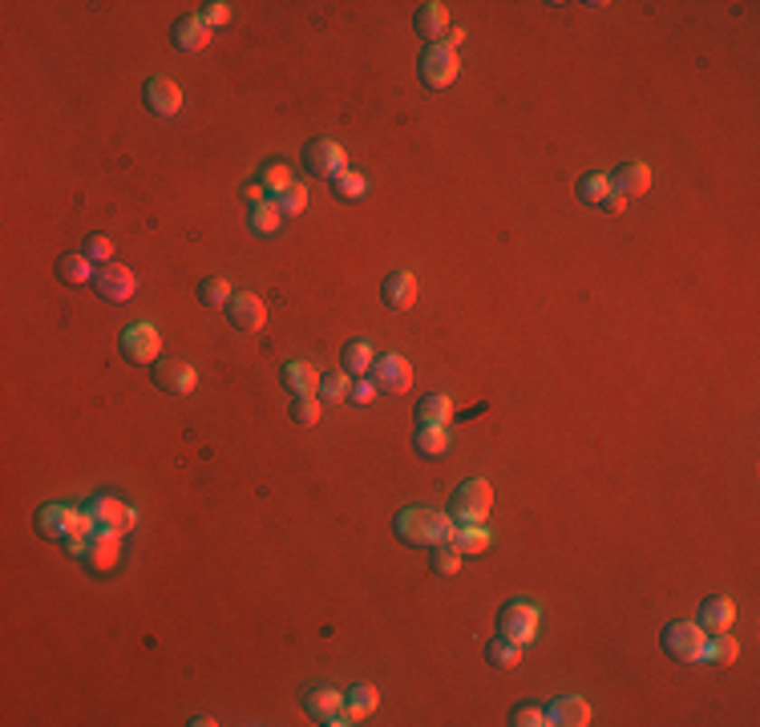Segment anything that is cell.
<instances>
[{
    "instance_id": "6da1fadb",
    "label": "cell",
    "mask_w": 760,
    "mask_h": 727,
    "mask_svg": "<svg viewBox=\"0 0 760 727\" xmlns=\"http://www.w3.org/2000/svg\"><path fill=\"white\" fill-rule=\"evenodd\" d=\"M396 538L404 545H437V542H457V517L453 514H437V509H425V505H413V509H401L393 522Z\"/></svg>"
},
{
    "instance_id": "7a4b0ae2",
    "label": "cell",
    "mask_w": 760,
    "mask_h": 727,
    "mask_svg": "<svg viewBox=\"0 0 760 727\" xmlns=\"http://www.w3.org/2000/svg\"><path fill=\"white\" fill-rule=\"evenodd\" d=\"M85 517L98 533H114V538H126L129 530H138V509L126 505L122 497H109V493H98L85 505Z\"/></svg>"
},
{
    "instance_id": "3957f363",
    "label": "cell",
    "mask_w": 760,
    "mask_h": 727,
    "mask_svg": "<svg viewBox=\"0 0 760 727\" xmlns=\"http://www.w3.org/2000/svg\"><path fill=\"white\" fill-rule=\"evenodd\" d=\"M538 622H542V614H538V606H534V602H522V599L506 602L502 614H498V635H506L509 643L526 647V643L538 638Z\"/></svg>"
},
{
    "instance_id": "277c9868",
    "label": "cell",
    "mask_w": 760,
    "mask_h": 727,
    "mask_svg": "<svg viewBox=\"0 0 760 727\" xmlns=\"http://www.w3.org/2000/svg\"><path fill=\"white\" fill-rule=\"evenodd\" d=\"M417 69H421V81H425L429 90H449V85L457 81V73H461V61H457V49H449L445 41H437V45H429L425 53H421Z\"/></svg>"
},
{
    "instance_id": "5b68a950",
    "label": "cell",
    "mask_w": 760,
    "mask_h": 727,
    "mask_svg": "<svg viewBox=\"0 0 760 727\" xmlns=\"http://www.w3.org/2000/svg\"><path fill=\"white\" fill-rule=\"evenodd\" d=\"M660 643H663V651H668L671 659H679V663H699L708 635H704V627H699V622L676 618V622H668V627H663V638H660Z\"/></svg>"
},
{
    "instance_id": "8992f818",
    "label": "cell",
    "mask_w": 760,
    "mask_h": 727,
    "mask_svg": "<svg viewBox=\"0 0 760 727\" xmlns=\"http://www.w3.org/2000/svg\"><path fill=\"white\" fill-rule=\"evenodd\" d=\"M489 505H494V489H489V481H481V477L465 481L461 489L453 493V517L461 525H481L486 514H489Z\"/></svg>"
},
{
    "instance_id": "52a82bcc",
    "label": "cell",
    "mask_w": 760,
    "mask_h": 727,
    "mask_svg": "<svg viewBox=\"0 0 760 727\" xmlns=\"http://www.w3.org/2000/svg\"><path fill=\"white\" fill-rule=\"evenodd\" d=\"M81 522H85V509L69 505V501H49V505L37 509V533L49 542H65Z\"/></svg>"
},
{
    "instance_id": "ba28073f",
    "label": "cell",
    "mask_w": 760,
    "mask_h": 727,
    "mask_svg": "<svg viewBox=\"0 0 760 727\" xmlns=\"http://www.w3.org/2000/svg\"><path fill=\"white\" fill-rule=\"evenodd\" d=\"M118 348H122L126 360L134 364H158L162 356V332L154 324H129L122 335H118Z\"/></svg>"
},
{
    "instance_id": "9c48e42d",
    "label": "cell",
    "mask_w": 760,
    "mask_h": 727,
    "mask_svg": "<svg viewBox=\"0 0 760 727\" xmlns=\"http://www.w3.org/2000/svg\"><path fill=\"white\" fill-rule=\"evenodd\" d=\"M93 288L106 303H129L138 291V275L122 263H101L98 275H93Z\"/></svg>"
},
{
    "instance_id": "30bf717a",
    "label": "cell",
    "mask_w": 760,
    "mask_h": 727,
    "mask_svg": "<svg viewBox=\"0 0 760 727\" xmlns=\"http://www.w3.org/2000/svg\"><path fill=\"white\" fill-rule=\"evenodd\" d=\"M154 388L166 396H190L198 388V372L186 360H158L154 364Z\"/></svg>"
},
{
    "instance_id": "8fae6325",
    "label": "cell",
    "mask_w": 760,
    "mask_h": 727,
    "mask_svg": "<svg viewBox=\"0 0 760 727\" xmlns=\"http://www.w3.org/2000/svg\"><path fill=\"white\" fill-rule=\"evenodd\" d=\"M373 384L385 392H409L413 388V364L401 352H380V360H373Z\"/></svg>"
},
{
    "instance_id": "7c38bea8",
    "label": "cell",
    "mask_w": 760,
    "mask_h": 727,
    "mask_svg": "<svg viewBox=\"0 0 760 727\" xmlns=\"http://www.w3.org/2000/svg\"><path fill=\"white\" fill-rule=\"evenodd\" d=\"M142 98H146V109L158 114V118H175L178 109H183V90H178L170 77H150Z\"/></svg>"
},
{
    "instance_id": "4fadbf2b",
    "label": "cell",
    "mask_w": 760,
    "mask_h": 727,
    "mask_svg": "<svg viewBox=\"0 0 760 727\" xmlns=\"http://www.w3.org/2000/svg\"><path fill=\"white\" fill-rule=\"evenodd\" d=\"M304 166L319 178H336L344 170V150L336 142H328V137H316V142L304 146Z\"/></svg>"
},
{
    "instance_id": "5bb4252c",
    "label": "cell",
    "mask_w": 760,
    "mask_h": 727,
    "mask_svg": "<svg viewBox=\"0 0 760 727\" xmlns=\"http://www.w3.org/2000/svg\"><path fill=\"white\" fill-rule=\"evenodd\" d=\"M227 319L239 332H259V327L267 324V307L252 291H239V296H231V303H227Z\"/></svg>"
},
{
    "instance_id": "9a60e30c",
    "label": "cell",
    "mask_w": 760,
    "mask_h": 727,
    "mask_svg": "<svg viewBox=\"0 0 760 727\" xmlns=\"http://www.w3.org/2000/svg\"><path fill=\"white\" fill-rule=\"evenodd\" d=\"M380 299H385L388 311H409L417 303V275L413 271H393L380 288Z\"/></svg>"
},
{
    "instance_id": "2e32d148",
    "label": "cell",
    "mask_w": 760,
    "mask_h": 727,
    "mask_svg": "<svg viewBox=\"0 0 760 727\" xmlns=\"http://www.w3.org/2000/svg\"><path fill=\"white\" fill-rule=\"evenodd\" d=\"M611 190H615L619 198H639L651 190V166H643V162H623V166L611 175Z\"/></svg>"
},
{
    "instance_id": "e0dca14e",
    "label": "cell",
    "mask_w": 760,
    "mask_h": 727,
    "mask_svg": "<svg viewBox=\"0 0 760 727\" xmlns=\"http://www.w3.org/2000/svg\"><path fill=\"white\" fill-rule=\"evenodd\" d=\"M732 622H736V606H732V599H724V594L704 599V606H699V627H704V635L732 630Z\"/></svg>"
},
{
    "instance_id": "ac0fdd59",
    "label": "cell",
    "mask_w": 760,
    "mask_h": 727,
    "mask_svg": "<svg viewBox=\"0 0 760 727\" xmlns=\"http://www.w3.org/2000/svg\"><path fill=\"white\" fill-rule=\"evenodd\" d=\"M550 712V723H563V727H586L591 723V703L583 695H563L546 707Z\"/></svg>"
},
{
    "instance_id": "d6986e66",
    "label": "cell",
    "mask_w": 760,
    "mask_h": 727,
    "mask_svg": "<svg viewBox=\"0 0 760 727\" xmlns=\"http://www.w3.org/2000/svg\"><path fill=\"white\" fill-rule=\"evenodd\" d=\"M214 33L206 29L203 16H183V21L175 24V49H183V53H198V49L211 45Z\"/></svg>"
},
{
    "instance_id": "ffe728a7",
    "label": "cell",
    "mask_w": 760,
    "mask_h": 727,
    "mask_svg": "<svg viewBox=\"0 0 760 727\" xmlns=\"http://www.w3.org/2000/svg\"><path fill=\"white\" fill-rule=\"evenodd\" d=\"M118 558H122V545H118L114 533H98V530H93L90 545H85V562H90L93 570H114Z\"/></svg>"
},
{
    "instance_id": "44dd1931",
    "label": "cell",
    "mask_w": 760,
    "mask_h": 727,
    "mask_svg": "<svg viewBox=\"0 0 760 727\" xmlns=\"http://www.w3.org/2000/svg\"><path fill=\"white\" fill-rule=\"evenodd\" d=\"M280 380L291 388L296 396H308V392H316V384H319V376H316V368L308 360H288L280 368Z\"/></svg>"
},
{
    "instance_id": "7402d4cb",
    "label": "cell",
    "mask_w": 760,
    "mask_h": 727,
    "mask_svg": "<svg viewBox=\"0 0 760 727\" xmlns=\"http://www.w3.org/2000/svg\"><path fill=\"white\" fill-rule=\"evenodd\" d=\"M376 703H380V695H376V687H368V683H352L348 695H344V712L352 715V723H360L365 715H373Z\"/></svg>"
},
{
    "instance_id": "603a6c76",
    "label": "cell",
    "mask_w": 760,
    "mask_h": 727,
    "mask_svg": "<svg viewBox=\"0 0 760 727\" xmlns=\"http://www.w3.org/2000/svg\"><path fill=\"white\" fill-rule=\"evenodd\" d=\"M304 707H308L312 720L324 723V720H332L336 712H344V695H340V691H332V687H316V691H308Z\"/></svg>"
},
{
    "instance_id": "cb8c5ba5",
    "label": "cell",
    "mask_w": 760,
    "mask_h": 727,
    "mask_svg": "<svg viewBox=\"0 0 760 727\" xmlns=\"http://www.w3.org/2000/svg\"><path fill=\"white\" fill-rule=\"evenodd\" d=\"M445 29H449V8L437 5V0H429V5L417 13V33L437 45V37H445Z\"/></svg>"
},
{
    "instance_id": "d4e9b609",
    "label": "cell",
    "mask_w": 760,
    "mask_h": 727,
    "mask_svg": "<svg viewBox=\"0 0 760 727\" xmlns=\"http://www.w3.org/2000/svg\"><path fill=\"white\" fill-rule=\"evenodd\" d=\"M93 275H98V263L93 259H85V255H62L57 259V279L62 283H90Z\"/></svg>"
},
{
    "instance_id": "484cf974",
    "label": "cell",
    "mask_w": 760,
    "mask_h": 727,
    "mask_svg": "<svg viewBox=\"0 0 760 727\" xmlns=\"http://www.w3.org/2000/svg\"><path fill=\"white\" fill-rule=\"evenodd\" d=\"M413 445H417L421 457H442L449 448V424H421Z\"/></svg>"
},
{
    "instance_id": "4316f807",
    "label": "cell",
    "mask_w": 760,
    "mask_h": 727,
    "mask_svg": "<svg viewBox=\"0 0 760 727\" xmlns=\"http://www.w3.org/2000/svg\"><path fill=\"white\" fill-rule=\"evenodd\" d=\"M340 360H344V368H348L352 376H365V372H373L376 352H373V344H368V340H352V344H344Z\"/></svg>"
},
{
    "instance_id": "83f0119b",
    "label": "cell",
    "mask_w": 760,
    "mask_h": 727,
    "mask_svg": "<svg viewBox=\"0 0 760 727\" xmlns=\"http://www.w3.org/2000/svg\"><path fill=\"white\" fill-rule=\"evenodd\" d=\"M486 659H489V666H498V671H514V666L522 663V647L509 643L506 635H498L494 643H486Z\"/></svg>"
},
{
    "instance_id": "f1b7e54d",
    "label": "cell",
    "mask_w": 760,
    "mask_h": 727,
    "mask_svg": "<svg viewBox=\"0 0 760 727\" xmlns=\"http://www.w3.org/2000/svg\"><path fill=\"white\" fill-rule=\"evenodd\" d=\"M736 655H740V643L728 635V630H720V635H712V638L704 643V655H699V659H704V663H716V666H724V663H732V659H736Z\"/></svg>"
},
{
    "instance_id": "f546056e",
    "label": "cell",
    "mask_w": 760,
    "mask_h": 727,
    "mask_svg": "<svg viewBox=\"0 0 760 727\" xmlns=\"http://www.w3.org/2000/svg\"><path fill=\"white\" fill-rule=\"evenodd\" d=\"M578 203H586V206H603L615 190H611V178L607 175H583L578 178Z\"/></svg>"
},
{
    "instance_id": "4dcf8cb0",
    "label": "cell",
    "mask_w": 760,
    "mask_h": 727,
    "mask_svg": "<svg viewBox=\"0 0 760 727\" xmlns=\"http://www.w3.org/2000/svg\"><path fill=\"white\" fill-rule=\"evenodd\" d=\"M449 417H453V404H449L445 392H429L425 401L417 404V420L421 424H449Z\"/></svg>"
},
{
    "instance_id": "1f68e13d",
    "label": "cell",
    "mask_w": 760,
    "mask_h": 727,
    "mask_svg": "<svg viewBox=\"0 0 760 727\" xmlns=\"http://www.w3.org/2000/svg\"><path fill=\"white\" fill-rule=\"evenodd\" d=\"M332 190H336V198H344V203H356V198H365L368 178L360 175V170H348V166H344L340 175L332 178Z\"/></svg>"
},
{
    "instance_id": "d6a6232c",
    "label": "cell",
    "mask_w": 760,
    "mask_h": 727,
    "mask_svg": "<svg viewBox=\"0 0 760 727\" xmlns=\"http://www.w3.org/2000/svg\"><path fill=\"white\" fill-rule=\"evenodd\" d=\"M231 296H235V291H231V283L223 279V275H211V279L198 283V303H203V307H227Z\"/></svg>"
},
{
    "instance_id": "836d02e7",
    "label": "cell",
    "mask_w": 760,
    "mask_h": 727,
    "mask_svg": "<svg viewBox=\"0 0 760 727\" xmlns=\"http://www.w3.org/2000/svg\"><path fill=\"white\" fill-rule=\"evenodd\" d=\"M489 542H494V538H489L486 525H461V530H457V542H453V545L465 553V558H473V553H486Z\"/></svg>"
},
{
    "instance_id": "e575fe53",
    "label": "cell",
    "mask_w": 760,
    "mask_h": 727,
    "mask_svg": "<svg viewBox=\"0 0 760 727\" xmlns=\"http://www.w3.org/2000/svg\"><path fill=\"white\" fill-rule=\"evenodd\" d=\"M247 227H252V235H271L275 227H280V206L271 203H255L252 214H247Z\"/></svg>"
},
{
    "instance_id": "d590c367",
    "label": "cell",
    "mask_w": 760,
    "mask_h": 727,
    "mask_svg": "<svg viewBox=\"0 0 760 727\" xmlns=\"http://www.w3.org/2000/svg\"><path fill=\"white\" fill-rule=\"evenodd\" d=\"M461 558L465 553L457 550L453 542H437L433 553H429V566H433V574H457V570H461Z\"/></svg>"
},
{
    "instance_id": "8d00e7d4",
    "label": "cell",
    "mask_w": 760,
    "mask_h": 727,
    "mask_svg": "<svg viewBox=\"0 0 760 727\" xmlns=\"http://www.w3.org/2000/svg\"><path fill=\"white\" fill-rule=\"evenodd\" d=\"M275 206H280V219H296V214H304V206H308V186H304V182H291V186L283 190L280 198H275Z\"/></svg>"
},
{
    "instance_id": "74e56055",
    "label": "cell",
    "mask_w": 760,
    "mask_h": 727,
    "mask_svg": "<svg viewBox=\"0 0 760 727\" xmlns=\"http://www.w3.org/2000/svg\"><path fill=\"white\" fill-rule=\"evenodd\" d=\"M348 372H328V376H319V396L324 401H332V404H340V401H348Z\"/></svg>"
},
{
    "instance_id": "f35d334b",
    "label": "cell",
    "mask_w": 760,
    "mask_h": 727,
    "mask_svg": "<svg viewBox=\"0 0 760 727\" xmlns=\"http://www.w3.org/2000/svg\"><path fill=\"white\" fill-rule=\"evenodd\" d=\"M259 182H263V190H271V194L280 198L283 190L291 186V166H288V162H267V166H263V178H259Z\"/></svg>"
},
{
    "instance_id": "ab89813d",
    "label": "cell",
    "mask_w": 760,
    "mask_h": 727,
    "mask_svg": "<svg viewBox=\"0 0 760 727\" xmlns=\"http://www.w3.org/2000/svg\"><path fill=\"white\" fill-rule=\"evenodd\" d=\"M514 727H550V712L542 703H522L514 715H509Z\"/></svg>"
},
{
    "instance_id": "60d3db41",
    "label": "cell",
    "mask_w": 760,
    "mask_h": 727,
    "mask_svg": "<svg viewBox=\"0 0 760 727\" xmlns=\"http://www.w3.org/2000/svg\"><path fill=\"white\" fill-rule=\"evenodd\" d=\"M319 417H324V409H319V401L312 392L291 401V420H296V424H319Z\"/></svg>"
},
{
    "instance_id": "b9f144b4",
    "label": "cell",
    "mask_w": 760,
    "mask_h": 727,
    "mask_svg": "<svg viewBox=\"0 0 760 727\" xmlns=\"http://www.w3.org/2000/svg\"><path fill=\"white\" fill-rule=\"evenodd\" d=\"M81 255L85 259H93V263H114V242H109L106 235H90L85 239V247H81Z\"/></svg>"
},
{
    "instance_id": "7bdbcfd3",
    "label": "cell",
    "mask_w": 760,
    "mask_h": 727,
    "mask_svg": "<svg viewBox=\"0 0 760 727\" xmlns=\"http://www.w3.org/2000/svg\"><path fill=\"white\" fill-rule=\"evenodd\" d=\"M198 16H203L206 29L214 33V29H223V24L231 21V5H227V0H211V5H203V13H198Z\"/></svg>"
},
{
    "instance_id": "ee69618b",
    "label": "cell",
    "mask_w": 760,
    "mask_h": 727,
    "mask_svg": "<svg viewBox=\"0 0 760 727\" xmlns=\"http://www.w3.org/2000/svg\"><path fill=\"white\" fill-rule=\"evenodd\" d=\"M348 396H352V404H373V396H376V384H373V380H360V384L352 388Z\"/></svg>"
},
{
    "instance_id": "f6af8a7d",
    "label": "cell",
    "mask_w": 760,
    "mask_h": 727,
    "mask_svg": "<svg viewBox=\"0 0 760 727\" xmlns=\"http://www.w3.org/2000/svg\"><path fill=\"white\" fill-rule=\"evenodd\" d=\"M263 194H267V190H263V182H247V186H243V198H247L252 206H255V203H263Z\"/></svg>"
},
{
    "instance_id": "bcb514c9",
    "label": "cell",
    "mask_w": 760,
    "mask_h": 727,
    "mask_svg": "<svg viewBox=\"0 0 760 727\" xmlns=\"http://www.w3.org/2000/svg\"><path fill=\"white\" fill-rule=\"evenodd\" d=\"M623 206H627V198H619V194H611V198H607V203H603V211H611V214H619V211H623Z\"/></svg>"
},
{
    "instance_id": "7dc6e473",
    "label": "cell",
    "mask_w": 760,
    "mask_h": 727,
    "mask_svg": "<svg viewBox=\"0 0 760 727\" xmlns=\"http://www.w3.org/2000/svg\"><path fill=\"white\" fill-rule=\"evenodd\" d=\"M461 41H465V33H461V29H449V41H445L449 49H457V45H461Z\"/></svg>"
}]
</instances>
